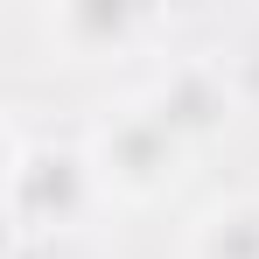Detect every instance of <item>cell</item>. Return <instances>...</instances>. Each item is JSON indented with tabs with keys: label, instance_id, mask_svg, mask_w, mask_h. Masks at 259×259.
I'll return each instance as SVG.
<instances>
[{
	"label": "cell",
	"instance_id": "cell-1",
	"mask_svg": "<svg viewBox=\"0 0 259 259\" xmlns=\"http://www.w3.org/2000/svg\"><path fill=\"white\" fill-rule=\"evenodd\" d=\"M154 28V14H133V7H63L56 14V35L77 49V56H98V42L126 49Z\"/></svg>",
	"mask_w": 259,
	"mask_h": 259
},
{
	"label": "cell",
	"instance_id": "cell-2",
	"mask_svg": "<svg viewBox=\"0 0 259 259\" xmlns=\"http://www.w3.org/2000/svg\"><path fill=\"white\" fill-rule=\"evenodd\" d=\"M196 259H259V196L217 203L196 224Z\"/></svg>",
	"mask_w": 259,
	"mask_h": 259
}]
</instances>
